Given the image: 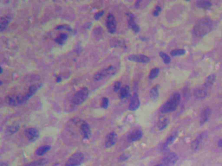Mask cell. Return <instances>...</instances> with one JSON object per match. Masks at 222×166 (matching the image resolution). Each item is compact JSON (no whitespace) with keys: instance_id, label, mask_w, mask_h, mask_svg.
Masks as SVG:
<instances>
[{"instance_id":"1","label":"cell","mask_w":222,"mask_h":166,"mask_svg":"<svg viewBox=\"0 0 222 166\" xmlns=\"http://www.w3.org/2000/svg\"><path fill=\"white\" fill-rule=\"evenodd\" d=\"M213 27L211 20L208 17H204L196 23L193 28V33L198 37H203L210 32Z\"/></svg>"},{"instance_id":"2","label":"cell","mask_w":222,"mask_h":166,"mask_svg":"<svg viewBox=\"0 0 222 166\" xmlns=\"http://www.w3.org/2000/svg\"><path fill=\"white\" fill-rule=\"evenodd\" d=\"M180 100L181 96L180 93L177 92L173 93L160 107V111L163 114H169L175 111L179 106Z\"/></svg>"},{"instance_id":"3","label":"cell","mask_w":222,"mask_h":166,"mask_svg":"<svg viewBox=\"0 0 222 166\" xmlns=\"http://www.w3.org/2000/svg\"><path fill=\"white\" fill-rule=\"evenodd\" d=\"M116 72V67L113 65H110L96 73L94 76L93 79L95 81H99L105 78L115 75Z\"/></svg>"},{"instance_id":"4","label":"cell","mask_w":222,"mask_h":166,"mask_svg":"<svg viewBox=\"0 0 222 166\" xmlns=\"http://www.w3.org/2000/svg\"><path fill=\"white\" fill-rule=\"evenodd\" d=\"M89 95V91L88 88L86 87L82 88L74 94L72 99V103L75 106H79L84 102Z\"/></svg>"},{"instance_id":"5","label":"cell","mask_w":222,"mask_h":166,"mask_svg":"<svg viewBox=\"0 0 222 166\" xmlns=\"http://www.w3.org/2000/svg\"><path fill=\"white\" fill-rule=\"evenodd\" d=\"M85 156L81 152H76L66 161L65 166H79L83 163Z\"/></svg>"},{"instance_id":"6","label":"cell","mask_w":222,"mask_h":166,"mask_svg":"<svg viewBox=\"0 0 222 166\" xmlns=\"http://www.w3.org/2000/svg\"><path fill=\"white\" fill-rule=\"evenodd\" d=\"M6 101L11 106H18L25 103L23 95H10L6 96Z\"/></svg>"},{"instance_id":"7","label":"cell","mask_w":222,"mask_h":166,"mask_svg":"<svg viewBox=\"0 0 222 166\" xmlns=\"http://www.w3.org/2000/svg\"><path fill=\"white\" fill-rule=\"evenodd\" d=\"M178 155L174 152L167 153L161 161V162L167 166H174L178 160Z\"/></svg>"},{"instance_id":"8","label":"cell","mask_w":222,"mask_h":166,"mask_svg":"<svg viewBox=\"0 0 222 166\" xmlns=\"http://www.w3.org/2000/svg\"><path fill=\"white\" fill-rule=\"evenodd\" d=\"M106 26L109 33L113 34L117 31V24L116 18L113 14L109 13L106 20Z\"/></svg>"},{"instance_id":"9","label":"cell","mask_w":222,"mask_h":166,"mask_svg":"<svg viewBox=\"0 0 222 166\" xmlns=\"http://www.w3.org/2000/svg\"><path fill=\"white\" fill-rule=\"evenodd\" d=\"M128 60L131 62L142 63V64H147L149 63L151 60L149 57L147 56L146 55L142 54L129 55L128 57Z\"/></svg>"},{"instance_id":"10","label":"cell","mask_w":222,"mask_h":166,"mask_svg":"<svg viewBox=\"0 0 222 166\" xmlns=\"http://www.w3.org/2000/svg\"><path fill=\"white\" fill-rule=\"evenodd\" d=\"M27 139L30 142H35L38 139L40 136L39 131L35 128H27L24 132Z\"/></svg>"},{"instance_id":"11","label":"cell","mask_w":222,"mask_h":166,"mask_svg":"<svg viewBox=\"0 0 222 166\" xmlns=\"http://www.w3.org/2000/svg\"><path fill=\"white\" fill-rule=\"evenodd\" d=\"M117 135L114 132H111L107 135L105 141V148H112L116 144L117 142Z\"/></svg>"},{"instance_id":"12","label":"cell","mask_w":222,"mask_h":166,"mask_svg":"<svg viewBox=\"0 0 222 166\" xmlns=\"http://www.w3.org/2000/svg\"><path fill=\"white\" fill-rule=\"evenodd\" d=\"M42 84H36L30 87L28 92L25 95H23L25 103L35 95L36 92L42 87Z\"/></svg>"},{"instance_id":"13","label":"cell","mask_w":222,"mask_h":166,"mask_svg":"<svg viewBox=\"0 0 222 166\" xmlns=\"http://www.w3.org/2000/svg\"><path fill=\"white\" fill-rule=\"evenodd\" d=\"M143 135V133L142 130L139 128L135 129L129 133L128 135L127 139L131 143L136 142L142 139Z\"/></svg>"},{"instance_id":"14","label":"cell","mask_w":222,"mask_h":166,"mask_svg":"<svg viewBox=\"0 0 222 166\" xmlns=\"http://www.w3.org/2000/svg\"><path fill=\"white\" fill-rule=\"evenodd\" d=\"M140 106V100L139 95L137 93H135L131 96L130 101L128 110L131 111H135L137 110Z\"/></svg>"},{"instance_id":"15","label":"cell","mask_w":222,"mask_h":166,"mask_svg":"<svg viewBox=\"0 0 222 166\" xmlns=\"http://www.w3.org/2000/svg\"><path fill=\"white\" fill-rule=\"evenodd\" d=\"M127 16L128 25L130 28L136 34L139 33L140 31V28L135 21L134 15L132 13H127Z\"/></svg>"},{"instance_id":"16","label":"cell","mask_w":222,"mask_h":166,"mask_svg":"<svg viewBox=\"0 0 222 166\" xmlns=\"http://www.w3.org/2000/svg\"><path fill=\"white\" fill-rule=\"evenodd\" d=\"M80 130L84 139L87 140L90 139L91 135V128L87 122H83L82 123L80 127Z\"/></svg>"},{"instance_id":"17","label":"cell","mask_w":222,"mask_h":166,"mask_svg":"<svg viewBox=\"0 0 222 166\" xmlns=\"http://www.w3.org/2000/svg\"><path fill=\"white\" fill-rule=\"evenodd\" d=\"M211 114V109L206 107L202 110L200 116V123L201 125L204 124L209 119Z\"/></svg>"},{"instance_id":"18","label":"cell","mask_w":222,"mask_h":166,"mask_svg":"<svg viewBox=\"0 0 222 166\" xmlns=\"http://www.w3.org/2000/svg\"><path fill=\"white\" fill-rule=\"evenodd\" d=\"M11 16L8 15L5 16L3 17H1L0 23L1 32L5 31L7 28L9 23L11 22Z\"/></svg>"},{"instance_id":"19","label":"cell","mask_w":222,"mask_h":166,"mask_svg":"<svg viewBox=\"0 0 222 166\" xmlns=\"http://www.w3.org/2000/svg\"><path fill=\"white\" fill-rule=\"evenodd\" d=\"M51 147L50 145H44L38 147L36 149L35 151V153L36 155L39 156H42L47 153L48 151L50 150Z\"/></svg>"},{"instance_id":"20","label":"cell","mask_w":222,"mask_h":166,"mask_svg":"<svg viewBox=\"0 0 222 166\" xmlns=\"http://www.w3.org/2000/svg\"><path fill=\"white\" fill-rule=\"evenodd\" d=\"M159 85H157L151 88L149 93L151 99L155 100H157L158 98L159 95Z\"/></svg>"},{"instance_id":"21","label":"cell","mask_w":222,"mask_h":166,"mask_svg":"<svg viewBox=\"0 0 222 166\" xmlns=\"http://www.w3.org/2000/svg\"><path fill=\"white\" fill-rule=\"evenodd\" d=\"M194 95L198 99H201L205 98L207 95L206 88L204 87L203 88H198L195 91Z\"/></svg>"},{"instance_id":"22","label":"cell","mask_w":222,"mask_h":166,"mask_svg":"<svg viewBox=\"0 0 222 166\" xmlns=\"http://www.w3.org/2000/svg\"><path fill=\"white\" fill-rule=\"evenodd\" d=\"M169 123V120L167 117H162L159 121L157 128L160 131H162L165 129Z\"/></svg>"},{"instance_id":"23","label":"cell","mask_w":222,"mask_h":166,"mask_svg":"<svg viewBox=\"0 0 222 166\" xmlns=\"http://www.w3.org/2000/svg\"><path fill=\"white\" fill-rule=\"evenodd\" d=\"M119 91V96L121 99H124L129 96L130 90L128 85H125L122 87Z\"/></svg>"},{"instance_id":"24","label":"cell","mask_w":222,"mask_h":166,"mask_svg":"<svg viewBox=\"0 0 222 166\" xmlns=\"http://www.w3.org/2000/svg\"><path fill=\"white\" fill-rule=\"evenodd\" d=\"M177 135L176 133H175L168 137L166 140L165 142L164 143L163 145V148L164 150H166L170 145L173 144L174 141L176 139V138H177Z\"/></svg>"},{"instance_id":"25","label":"cell","mask_w":222,"mask_h":166,"mask_svg":"<svg viewBox=\"0 0 222 166\" xmlns=\"http://www.w3.org/2000/svg\"><path fill=\"white\" fill-rule=\"evenodd\" d=\"M68 38V34L66 33H61L55 39V41L60 45H64Z\"/></svg>"},{"instance_id":"26","label":"cell","mask_w":222,"mask_h":166,"mask_svg":"<svg viewBox=\"0 0 222 166\" xmlns=\"http://www.w3.org/2000/svg\"><path fill=\"white\" fill-rule=\"evenodd\" d=\"M48 161L46 159H40L38 160L34 161L26 166H42L47 163Z\"/></svg>"},{"instance_id":"27","label":"cell","mask_w":222,"mask_h":166,"mask_svg":"<svg viewBox=\"0 0 222 166\" xmlns=\"http://www.w3.org/2000/svg\"><path fill=\"white\" fill-rule=\"evenodd\" d=\"M160 71V68L159 67H156L152 68L150 70L149 76H148L149 79L154 80L156 78L159 74Z\"/></svg>"},{"instance_id":"28","label":"cell","mask_w":222,"mask_h":166,"mask_svg":"<svg viewBox=\"0 0 222 166\" xmlns=\"http://www.w3.org/2000/svg\"><path fill=\"white\" fill-rule=\"evenodd\" d=\"M204 135L203 134L200 135L198 138L196 139L194 142H193L192 144V147L193 149L196 150V149H198V148L200 144L201 143V142H202L203 138H204L203 137Z\"/></svg>"},{"instance_id":"29","label":"cell","mask_w":222,"mask_h":166,"mask_svg":"<svg viewBox=\"0 0 222 166\" xmlns=\"http://www.w3.org/2000/svg\"><path fill=\"white\" fill-rule=\"evenodd\" d=\"M197 6L199 8H204V9H209L211 6V3L208 1H198L196 3Z\"/></svg>"},{"instance_id":"30","label":"cell","mask_w":222,"mask_h":166,"mask_svg":"<svg viewBox=\"0 0 222 166\" xmlns=\"http://www.w3.org/2000/svg\"><path fill=\"white\" fill-rule=\"evenodd\" d=\"M215 79L216 77L214 74H212V75L209 76L206 79V82L204 84V87L206 88L210 87L214 82Z\"/></svg>"},{"instance_id":"31","label":"cell","mask_w":222,"mask_h":166,"mask_svg":"<svg viewBox=\"0 0 222 166\" xmlns=\"http://www.w3.org/2000/svg\"><path fill=\"white\" fill-rule=\"evenodd\" d=\"M159 56L162 59L164 63L165 64H169L171 63V58L167 53L163 52H159Z\"/></svg>"},{"instance_id":"32","label":"cell","mask_w":222,"mask_h":166,"mask_svg":"<svg viewBox=\"0 0 222 166\" xmlns=\"http://www.w3.org/2000/svg\"><path fill=\"white\" fill-rule=\"evenodd\" d=\"M186 51L183 49H176L173 50L171 51V56L173 57L180 56L185 54Z\"/></svg>"},{"instance_id":"33","label":"cell","mask_w":222,"mask_h":166,"mask_svg":"<svg viewBox=\"0 0 222 166\" xmlns=\"http://www.w3.org/2000/svg\"><path fill=\"white\" fill-rule=\"evenodd\" d=\"M109 99L107 97H104L101 100V106L104 109H107L109 106Z\"/></svg>"},{"instance_id":"34","label":"cell","mask_w":222,"mask_h":166,"mask_svg":"<svg viewBox=\"0 0 222 166\" xmlns=\"http://www.w3.org/2000/svg\"><path fill=\"white\" fill-rule=\"evenodd\" d=\"M121 88H122V82L121 81H117L115 83L113 86V90L115 92L120 91Z\"/></svg>"},{"instance_id":"35","label":"cell","mask_w":222,"mask_h":166,"mask_svg":"<svg viewBox=\"0 0 222 166\" xmlns=\"http://www.w3.org/2000/svg\"><path fill=\"white\" fill-rule=\"evenodd\" d=\"M19 129V127L18 125H15V126H11L8 128V132L10 134H13L18 131Z\"/></svg>"},{"instance_id":"36","label":"cell","mask_w":222,"mask_h":166,"mask_svg":"<svg viewBox=\"0 0 222 166\" xmlns=\"http://www.w3.org/2000/svg\"><path fill=\"white\" fill-rule=\"evenodd\" d=\"M161 10L162 8L160 6H158H158H157L155 7V10L153 11L152 14H153L154 16H155V17H157V16H158L159 15L160 13H161Z\"/></svg>"},{"instance_id":"37","label":"cell","mask_w":222,"mask_h":166,"mask_svg":"<svg viewBox=\"0 0 222 166\" xmlns=\"http://www.w3.org/2000/svg\"><path fill=\"white\" fill-rule=\"evenodd\" d=\"M104 14V10L99 11V12L95 13V16H94V18H95V20H98L101 18L102 16H103Z\"/></svg>"},{"instance_id":"38","label":"cell","mask_w":222,"mask_h":166,"mask_svg":"<svg viewBox=\"0 0 222 166\" xmlns=\"http://www.w3.org/2000/svg\"><path fill=\"white\" fill-rule=\"evenodd\" d=\"M57 30H62V29H65V30H69L70 31L71 30V28H69V26L66 25H61L59 26L58 27H57Z\"/></svg>"},{"instance_id":"39","label":"cell","mask_w":222,"mask_h":166,"mask_svg":"<svg viewBox=\"0 0 222 166\" xmlns=\"http://www.w3.org/2000/svg\"><path fill=\"white\" fill-rule=\"evenodd\" d=\"M128 157H129V156L127 154H122L119 157V160L123 161L127 160Z\"/></svg>"},{"instance_id":"40","label":"cell","mask_w":222,"mask_h":166,"mask_svg":"<svg viewBox=\"0 0 222 166\" xmlns=\"http://www.w3.org/2000/svg\"><path fill=\"white\" fill-rule=\"evenodd\" d=\"M155 166H167L166 165H165V164L162 163L161 162V163L157 164L156 165H155Z\"/></svg>"},{"instance_id":"41","label":"cell","mask_w":222,"mask_h":166,"mask_svg":"<svg viewBox=\"0 0 222 166\" xmlns=\"http://www.w3.org/2000/svg\"><path fill=\"white\" fill-rule=\"evenodd\" d=\"M61 81V78L60 77L57 78V82H60Z\"/></svg>"},{"instance_id":"42","label":"cell","mask_w":222,"mask_h":166,"mask_svg":"<svg viewBox=\"0 0 222 166\" xmlns=\"http://www.w3.org/2000/svg\"><path fill=\"white\" fill-rule=\"evenodd\" d=\"M220 147H222V140H220L218 143Z\"/></svg>"},{"instance_id":"43","label":"cell","mask_w":222,"mask_h":166,"mask_svg":"<svg viewBox=\"0 0 222 166\" xmlns=\"http://www.w3.org/2000/svg\"><path fill=\"white\" fill-rule=\"evenodd\" d=\"M1 166H8V165L5 163H1Z\"/></svg>"},{"instance_id":"44","label":"cell","mask_w":222,"mask_h":166,"mask_svg":"<svg viewBox=\"0 0 222 166\" xmlns=\"http://www.w3.org/2000/svg\"><path fill=\"white\" fill-rule=\"evenodd\" d=\"M2 67H1V74L2 73Z\"/></svg>"}]
</instances>
